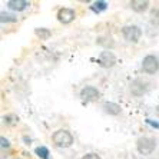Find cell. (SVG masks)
Listing matches in <instances>:
<instances>
[{
  "label": "cell",
  "mask_w": 159,
  "mask_h": 159,
  "mask_svg": "<svg viewBox=\"0 0 159 159\" xmlns=\"http://www.w3.org/2000/svg\"><path fill=\"white\" fill-rule=\"evenodd\" d=\"M52 141L59 148H69L73 143V136H72V133L69 130L59 129L52 135Z\"/></svg>",
  "instance_id": "1"
},
{
  "label": "cell",
  "mask_w": 159,
  "mask_h": 159,
  "mask_svg": "<svg viewBox=\"0 0 159 159\" xmlns=\"http://www.w3.org/2000/svg\"><path fill=\"white\" fill-rule=\"evenodd\" d=\"M156 148V141L151 136H141L136 141V149L141 155H151Z\"/></svg>",
  "instance_id": "2"
},
{
  "label": "cell",
  "mask_w": 159,
  "mask_h": 159,
  "mask_svg": "<svg viewBox=\"0 0 159 159\" xmlns=\"http://www.w3.org/2000/svg\"><path fill=\"white\" fill-rule=\"evenodd\" d=\"M122 36L125 37V40L136 43L142 36V30H141V27L136 26V25H128V26L122 27Z\"/></svg>",
  "instance_id": "3"
},
{
  "label": "cell",
  "mask_w": 159,
  "mask_h": 159,
  "mask_svg": "<svg viewBox=\"0 0 159 159\" xmlns=\"http://www.w3.org/2000/svg\"><path fill=\"white\" fill-rule=\"evenodd\" d=\"M142 70L148 75H153L159 70V60L156 56L153 55H148L145 56L142 60Z\"/></svg>",
  "instance_id": "4"
},
{
  "label": "cell",
  "mask_w": 159,
  "mask_h": 159,
  "mask_svg": "<svg viewBox=\"0 0 159 159\" xmlns=\"http://www.w3.org/2000/svg\"><path fill=\"white\" fill-rule=\"evenodd\" d=\"M75 17H76V13H75V10L70 7H62L57 11V20H59L60 23H63V25L72 23L75 20Z\"/></svg>",
  "instance_id": "5"
},
{
  "label": "cell",
  "mask_w": 159,
  "mask_h": 159,
  "mask_svg": "<svg viewBox=\"0 0 159 159\" xmlns=\"http://www.w3.org/2000/svg\"><path fill=\"white\" fill-rule=\"evenodd\" d=\"M99 96H100V93L95 86H85V88L80 90V98L85 100V102H93V100H98Z\"/></svg>",
  "instance_id": "6"
},
{
  "label": "cell",
  "mask_w": 159,
  "mask_h": 159,
  "mask_svg": "<svg viewBox=\"0 0 159 159\" xmlns=\"http://www.w3.org/2000/svg\"><path fill=\"white\" fill-rule=\"evenodd\" d=\"M116 63V57L115 55L109 50H105V52L100 53L99 56V65L102 67H112Z\"/></svg>",
  "instance_id": "7"
},
{
  "label": "cell",
  "mask_w": 159,
  "mask_h": 159,
  "mask_svg": "<svg viewBox=\"0 0 159 159\" xmlns=\"http://www.w3.org/2000/svg\"><path fill=\"white\" fill-rule=\"evenodd\" d=\"M148 90V83L141 79H136L130 83V92L135 95V96H142L145 92Z\"/></svg>",
  "instance_id": "8"
},
{
  "label": "cell",
  "mask_w": 159,
  "mask_h": 159,
  "mask_svg": "<svg viewBox=\"0 0 159 159\" xmlns=\"http://www.w3.org/2000/svg\"><path fill=\"white\" fill-rule=\"evenodd\" d=\"M7 6H9V9H11V10H15V11H23L29 7L30 3L26 2V0H9Z\"/></svg>",
  "instance_id": "9"
},
{
  "label": "cell",
  "mask_w": 159,
  "mask_h": 159,
  "mask_svg": "<svg viewBox=\"0 0 159 159\" xmlns=\"http://www.w3.org/2000/svg\"><path fill=\"white\" fill-rule=\"evenodd\" d=\"M129 6L132 7V10L138 11V13H142V11L148 10L149 2L148 0H132V2L129 3Z\"/></svg>",
  "instance_id": "10"
},
{
  "label": "cell",
  "mask_w": 159,
  "mask_h": 159,
  "mask_svg": "<svg viewBox=\"0 0 159 159\" xmlns=\"http://www.w3.org/2000/svg\"><path fill=\"white\" fill-rule=\"evenodd\" d=\"M103 109L106 113L113 115V116L120 115V112H122V107L119 106L118 103H115V102H106V103L103 105Z\"/></svg>",
  "instance_id": "11"
},
{
  "label": "cell",
  "mask_w": 159,
  "mask_h": 159,
  "mask_svg": "<svg viewBox=\"0 0 159 159\" xmlns=\"http://www.w3.org/2000/svg\"><path fill=\"white\" fill-rule=\"evenodd\" d=\"M34 34H36L40 40H48L49 37L52 36V32L49 29H46V27H37V29H34Z\"/></svg>",
  "instance_id": "12"
},
{
  "label": "cell",
  "mask_w": 159,
  "mask_h": 159,
  "mask_svg": "<svg viewBox=\"0 0 159 159\" xmlns=\"http://www.w3.org/2000/svg\"><path fill=\"white\" fill-rule=\"evenodd\" d=\"M90 9H92L95 13H100V11H105L107 9V3L105 0H98V2H93Z\"/></svg>",
  "instance_id": "13"
},
{
  "label": "cell",
  "mask_w": 159,
  "mask_h": 159,
  "mask_svg": "<svg viewBox=\"0 0 159 159\" xmlns=\"http://www.w3.org/2000/svg\"><path fill=\"white\" fill-rule=\"evenodd\" d=\"M0 22L2 23H15L17 22V17L11 13H6V11H2L0 13Z\"/></svg>",
  "instance_id": "14"
},
{
  "label": "cell",
  "mask_w": 159,
  "mask_h": 159,
  "mask_svg": "<svg viewBox=\"0 0 159 159\" xmlns=\"http://www.w3.org/2000/svg\"><path fill=\"white\" fill-rule=\"evenodd\" d=\"M34 152H36V155L40 159H50V156H49L50 153H49V149L46 146H37Z\"/></svg>",
  "instance_id": "15"
},
{
  "label": "cell",
  "mask_w": 159,
  "mask_h": 159,
  "mask_svg": "<svg viewBox=\"0 0 159 159\" xmlns=\"http://www.w3.org/2000/svg\"><path fill=\"white\" fill-rule=\"evenodd\" d=\"M3 120H4V123L6 125H16V123L19 122V118H16L15 115H7V116H4L3 118Z\"/></svg>",
  "instance_id": "16"
},
{
  "label": "cell",
  "mask_w": 159,
  "mask_h": 159,
  "mask_svg": "<svg viewBox=\"0 0 159 159\" xmlns=\"http://www.w3.org/2000/svg\"><path fill=\"white\" fill-rule=\"evenodd\" d=\"M151 22L156 26H159V9H155V10H152L151 13Z\"/></svg>",
  "instance_id": "17"
},
{
  "label": "cell",
  "mask_w": 159,
  "mask_h": 159,
  "mask_svg": "<svg viewBox=\"0 0 159 159\" xmlns=\"http://www.w3.org/2000/svg\"><path fill=\"white\" fill-rule=\"evenodd\" d=\"M80 159H102L98 153H93V152H90V153H86V155H83Z\"/></svg>",
  "instance_id": "18"
},
{
  "label": "cell",
  "mask_w": 159,
  "mask_h": 159,
  "mask_svg": "<svg viewBox=\"0 0 159 159\" xmlns=\"http://www.w3.org/2000/svg\"><path fill=\"white\" fill-rule=\"evenodd\" d=\"M0 142H2V148H9L10 146V143H9V141L6 139L4 136H2L0 138Z\"/></svg>",
  "instance_id": "19"
},
{
  "label": "cell",
  "mask_w": 159,
  "mask_h": 159,
  "mask_svg": "<svg viewBox=\"0 0 159 159\" xmlns=\"http://www.w3.org/2000/svg\"><path fill=\"white\" fill-rule=\"evenodd\" d=\"M146 123H149V125H152V126H155V128H158V129H159V123L153 122V120H152V119H146Z\"/></svg>",
  "instance_id": "20"
},
{
  "label": "cell",
  "mask_w": 159,
  "mask_h": 159,
  "mask_svg": "<svg viewBox=\"0 0 159 159\" xmlns=\"http://www.w3.org/2000/svg\"><path fill=\"white\" fill-rule=\"evenodd\" d=\"M156 113H158V115H159V105H158V106H156Z\"/></svg>",
  "instance_id": "21"
}]
</instances>
